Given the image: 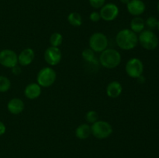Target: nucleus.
Masks as SVG:
<instances>
[{"instance_id":"30","label":"nucleus","mask_w":159,"mask_h":158,"mask_svg":"<svg viewBox=\"0 0 159 158\" xmlns=\"http://www.w3.org/2000/svg\"><path fill=\"white\" fill-rule=\"evenodd\" d=\"M157 27H158V30H159V20H158V26H157Z\"/></svg>"},{"instance_id":"28","label":"nucleus","mask_w":159,"mask_h":158,"mask_svg":"<svg viewBox=\"0 0 159 158\" xmlns=\"http://www.w3.org/2000/svg\"><path fill=\"white\" fill-rule=\"evenodd\" d=\"M120 2L122 4H124L127 6V4L129 2H130V0H120Z\"/></svg>"},{"instance_id":"29","label":"nucleus","mask_w":159,"mask_h":158,"mask_svg":"<svg viewBox=\"0 0 159 158\" xmlns=\"http://www.w3.org/2000/svg\"><path fill=\"white\" fill-rule=\"evenodd\" d=\"M157 9H158V12H159V1H158V5H157Z\"/></svg>"},{"instance_id":"21","label":"nucleus","mask_w":159,"mask_h":158,"mask_svg":"<svg viewBox=\"0 0 159 158\" xmlns=\"http://www.w3.org/2000/svg\"><path fill=\"white\" fill-rule=\"evenodd\" d=\"M11 88V81L7 77L0 75V92L4 93L9 91Z\"/></svg>"},{"instance_id":"15","label":"nucleus","mask_w":159,"mask_h":158,"mask_svg":"<svg viewBox=\"0 0 159 158\" xmlns=\"http://www.w3.org/2000/svg\"><path fill=\"white\" fill-rule=\"evenodd\" d=\"M123 91L122 85L117 81H113L108 84L107 87V94L111 99H116Z\"/></svg>"},{"instance_id":"24","label":"nucleus","mask_w":159,"mask_h":158,"mask_svg":"<svg viewBox=\"0 0 159 158\" xmlns=\"http://www.w3.org/2000/svg\"><path fill=\"white\" fill-rule=\"evenodd\" d=\"M158 20L155 16H149L145 21V26H147L149 29H154L158 26Z\"/></svg>"},{"instance_id":"19","label":"nucleus","mask_w":159,"mask_h":158,"mask_svg":"<svg viewBox=\"0 0 159 158\" xmlns=\"http://www.w3.org/2000/svg\"><path fill=\"white\" fill-rule=\"evenodd\" d=\"M67 20H68V23L72 26L78 27V26H82V15L77 12H72L68 14Z\"/></svg>"},{"instance_id":"13","label":"nucleus","mask_w":159,"mask_h":158,"mask_svg":"<svg viewBox=\"0 0 159 158\" xmlns=\"http://www.w3.org/2000/svg\"><path fill=\"white\" fill-rule=\"evenodd\" d=\"M24 102L19 98H13L10 99L7 104L8 111L13 115H19L24 110Z\"/></svg>"},{"instance_id":"27","label":"nucleus","mask_w":159,"mask_h":158,"mask_svg":"<svg viewBox=\"0 0 159 158\" xmlns=\"http://www.w3.org/2000/svg\"><path fill=\"white\" fill-rule=\"evenodd\" d=\"M6 131V125H5L2 121H0V136H2L3 134H5Z\"/></svg>"},{"instance_id":"11","label":"nucleus","mask_w":159,"mask_h":158,"mask_svg":"<svg viewBox=\"0 0 159 158\" xmlns=\"http://www.w3.org/2000/svg\"><path fill=\"white\" fill-rule=\"evenodd\" d=\"M146 9L145 3L142 0H130L127 4V10L134 16H140Z\"/></svg>"},{"instance_id":"8","label":"nucleus","mask_w":159,"mask_h":158,"mask_svg":"<svg viewBox=\"0 0 159 158\" xmlns=\"http://www.w3.org/2000/svg\"><path fill=\"white\" fill-rule=\"evenodd\" d=\"M0 64L5 68H12L18 64V55L12 50H2L0 51Z\"/></svg>"},{"instance_id":"25","label":"nucleus","mask_w":159,"mask_h":158,"mask_svg":"<svg viewBox=\"0 0 159 158\" xmlns=\"http://www.w3.org/2000/svg\"><path fill=\"white\" fill-rule=\"evenodd\" d=\"M89 20H91L93 23H96V22H99V20H101L100 14H99V12H97V11H93L91 13L89 14Z\"/></svg>"},{"instance_id":"9","label":"nucleus","mask_w":159,"mask_h":158,"mask_svg":"<svg viewBox=\"0 0 159 158\" xmlns=\"http://www.w3.org/2000/svg\"><path fill=\"white\" fill-rule=\"evenodd\" d=\"M119 7L115 3H106L99 10V14L102 20L107 22L113 21L119 15Z\"/></svg>"},{"instance_id":"26","label":"nucleus","mask_w":159,"mask_h":158,"mask_svg":"<svg viewBox=\"0 0 159 158\" xmlns=\"http://www.w3.org/2000/svg\"><path fill=\"white\" fill-rule=\"evenodd\" d=\"M11 69H12L13 74H15V75H19V74H20V73H21L22 71L21 68H20V66H18V65H16L15 67H13V68H11Z\"/></svg>"},{"instance_id":"23","label":"nucleus","mask_w":159,"mask_h":158,"mask_svg":"<svg viewBox=\"0 0 159 158\" xmlns=\"http://www.w3.org/2000/svg\"><path fill=\"white\" fill-rule=\"evenodd\" d=\"M89 3L93 9H100L106 4V0H89Z\"/></svg>"},{"instance_id":"10","label":"nucleus","mask_w":159,"mask_h":158,"mask_svg":"<svg viewBox=\"0 0 159 158\" xmlns=\"http://www.w3.org/2000/svg\"><path fill=\"white\" fill-rule=\"evenodd\" d=\"M62 54L61 50L56 46H49L44 52V60L50 66H55L61 62Z\"/></svg>"},{"instance_id":"5","label":"nucleus","mask_w":159,"mask_h":158,"mask_svg":"<svg viewBox=\"0 0 159 158\" xmlns=\"http://www.w3.org/2000/svg\"><path fill=\"white\" fill-rule=\"evenodd\" d=\"M138 37V43L143 48L148 50H152L157 48L158 45V38L156 34L150 29H144L140 33Z\"/></svg>"},{"instance_id":"12","label":"nucleus","mask_w":159,"mask_h":158,"mask_svg":"<svg viewBox=\"0 0 159 158\" xmlns=\"http://www.w3.org/2000/svg\"><path fill=\"white\" fill-rule=\"evenodd\" d=\"M35 58V53L32 48H25L18 54V64L20 66L26 67L30 64Z\"/></svg>"},{"instance_id":"17","label":"nucleus","mask_w":159,"mask_h":158,"mask_svg":"<svg viewBox=\"0 0 159 158\" xmlns=\"http://www.w3.org/2000/svg\"><path fill=\"white\" fill-rule=\"evenodd\" d=\"M130 29H131L135 33H140L144 30L145 28V21L140 16H134L131 20L130 23Z\"/></svg>"},{"instance_id":"3","label":"nucleus","mask_w":159,"mask_h":158,"mask_svg":"<svg viewBox=\"0 0 159 158\" xmlns=\"http://www.w3.org/2000/svg\"><path fill=\"white\" fill-rule=\"evenodd\" d=\"M90 126L92 135L99 139L108 138L113 133V127L107 121L97 120Z\"/></svg>"},{"instance_id":"7","label":"nucleus","mask_w":159,"mask_h":158,"mask_svg":"<svg viewBox=\"0 0 159 158\" xmlns=\"http://www.w3.org/2000/svg\"><path fill=\"white\" fill-rule=\"evenodd\" d=\"M125 71L127 75L132 78H138L142 75L144 71L143 62L137 57L130 58L127 62L125 66Z\"/></svg>"},{"instance_id":"18","label":"nucleus","mask_w":159,"mask_h":158,"mask_svg":"<svg viewBox=\"0 0 159 158\" xmlns=\"http://www.w3.org/2000/svg\"><path fill=\"white\" fill-rule=\"evenodd\" d=\"M82 57L85 61L88 62L90 64H98L99 61L96 57L95 52L90 48H86L84 50L82 53Z\"/></svg>"},{"instance_id":"4","label":"nucleus","mask_w":159,"mask_h":158,"mask_svg":"<svg viewBox=\"0 0 159 158\" xmlns=\"http://www.w3.org/2000/svg\"><path fill=\"white\" fill-rule=\"evenodd\" d=\"M57 78L56 71L50 67H45L39 71L37 75V83L41 88H48L54 85Z\"/></svg>"},{"instance_id":"20","label":"nucleus","mask_w":159,"mask_h":158,"mask_svg":"<svg viewBox=\"0 0 159 158\" xmlns=\"http://www.w3.org/2000/svg\"><path fill=\"white\" fill-rule=\"evenodd\" d=\"M50 43L52 46H56V47H58L59 46H61L63 42V36L61 33L58 32L53 33L52 34L50 37Z\"/></svg>"},{"instance_id":"6","label":"nucleus","mask_w":159,"mask_h":158,"mask_svg":"<svg viewBox=\"0 0 159 158\" xmlns=\"http://www.w3.org/2000/svg\"><path fill=\"white\" fill-rule=\"evenodd\" d=\"M108 38L104 33L100 32L94 33L89 40V45L90 49L95 53H101L108 48Z\"/></svg>"},{"instance_id":"14","label":"nucleus","mask_w":159,"mask_h":158,"mask_svg":"<svg viewBox=\"0 0 159 158\" xmlns=\"http://www.w3.org/2000/svg\"><path fill=\"white\" fill-rule=\"evenodd\" d=\"M24 94L28 99L34 100L40 97L41 94V87L37 83H30L26 86Z\"/></svg>"},{"instance_id":"2","label":"nucleus","mask_w":159,"mask_h":158,"mask_svg":"<svg viewBox=\"0 0 159 158\" xmlns=\"http://www.w3.org/2000/svg\"><path fill=\"white\" fill-rule=\"evenodd\" d=\"M99 62L103 68L107 69L116 68L121 63V54L116 50L107 48L100 53Z\"/></svg>"},{"instance_id":"1","label":"nucleus","mask_w":159,"mask_h":158,"mask_svg":"<svg viewBox=\"0 0 159 158\" xmlns=\"http://www.w3.org/2000/svg\"><path fill=\"white\" fill-rule=\"evenodd\" d=\"M116 43L118 47L120 49L124 50H130L138 45V37L131 29H121L116 36Z\"/></svg>"},{"instance_id":"16","label":"nucleus","mask_w":159,"mask_h":158,"mask_svg":"<svg viewBox=\"0 0 159 158\" xmlns=\"http://www.w3.org/2000/svg\"><path fill=\"white\" fill-rule=\"evenodd\" d=\"M91 135V126L87 123L81 124L75 129V136L79 139H88Z\"/></svg>"},{"instance_id":"22","label":"nucleus","mask_w":159,"mask_h":158,"mask_svg":"<svg viewBox=\"0 0 159 158\" xmlns=\"http://www.w3.org/2000/svg\"><path fill=\"white\" fill-rule=\"evenodd\" d=\"M85 118L87 122L93 124L97 120H99V114H98L97 112L94 111V110H89L86 112Z\"/></svg>"}]
</instances>
